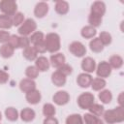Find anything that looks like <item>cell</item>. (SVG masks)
Here are the masks:
<instances>
[{"label": "cell", "mask_w": 124, "mask_h": 124, "mask_svg": "<svg viewBox=\"0 0 124 124\" xmlns=\"http://www.w3.org/2000/svg\"><path fill=\"white\" fill-rule=\"evenodd\" d=\"M104 120L108 124H115L120 123L124 120V108L121 106H118L112 109L105 110L104 114Z\"/></svg>", "instance_id": "1"}, {"label": "cell", "mask_w": 124, "mask_h": 124, "mask_svg": "<svg viewBox=\"0 0 124 124\" xmlns=\"http://www.w3.org/2000/svg\"><path fill=\"white\" fill-rule=\"evenodd\" d=\"M45 45L46 46V51L50 53H56L61 47L60 36L57 33H48L45 36Z\"/></svg>", "instance_id": "2"}, {"label": "cell", "mask_w": 124, "mask_h": 124, "mask_svg": "<svg viewBox=\"0 0 124 124\" xmlns=\"http://www.w3.org/2000/svg\"><path fill=\"white\" fill-rule=\"evenodd\" d=\"M37 29V23L33 18H26L23 23L18 27V34L20 36L27 37L34 33Z\"/></svg>", "instance_id": "3"}, {"label": "cell", "mask_w": 124, "mask_h": 124, "mask_svg": "<svg viewBox=\"0 0 124 124\" xmlns=\"http://www.w3.org/2000/svg\"><path fill=\"white\" fill-rule=\"evenodd\" d=\"M94 101H95V97L90 92L81 93L77 99V103L78 107L82 109H88L94 104Z\"/></svg>", "instance_id": "4"}, {"label": "cell", "mask_w": 124, "mask_h": 124, "mask_svg": "<svg viewBox=\"0 0 124 124\" xmlns=\"http://www.w3.org/2000/svg\"><path fill=\"white\" fill-rule=\"evenodd\" d=\"M17 10V4L14 0H2L0 2V12L3 15L13 16Z\"/></svg>", "instance_id": "5"}, {"label": "cell", "mask_w": 124, "mask_h": 124, "mask_svg": "<svg viewBox=\"0 0 124 124\" xmlns=\"http://www.w3.org/2000/svg\"><path fill=\"white\" fill-rule=\"evenodd\" d=\"M69 51L76 57H83L86 54V47L81 42L74 41L69 45Z\"/></svg>", "instance_id": "6"}, {"label": "cell", "mask_w": 124, "mask_h": 124, "mask_svg": "<svg viewBox=\"0 0 124 124\" xmlns=\"http://www.w3.org/2000/svg\"><path fill=\"white\" fill-rule=\"evenodd\" d=\"M95 71H96V75H97L98 78H101L105 79L106 78H108L110 76L112 69L110 68L108 61H101L96 66Z\"/></svg>", "instance_id": "7"}, {"label": "cell", "mask_w": 124, "mask_h": 124, "mask_svg": "<svg viewBox=\"0 0 124 124\" xmlns=\"http://www.w3.org/2000/svg\"><path fill=\"white\" fill-rule=\"evenodd\" d=\"M52 100L57 106H65L70 101V95L65 90H59L53 95Z\"/></svg>", "instance_id": "8"}, {"label": "cell", "mask_w": 124, "mask_h": 124, "mask_svg": "<svg viewBox=\"0 0 124 124\" xmlns=\"http://www.w3.org/2000/svg\"><path fill=\"white\" fill-rule=\"evenodd\" d=\"M80 66H81V69L83 70L84 73L91 74V73H93V72L95 71L97 65H96L95 60H94L92 57L87 56V57H84V58L82 59Z\"/></svg>", "instance_id": "9"}, {"label": "cell", "mask_w": 124, "mask_h": 124, "mask_svg": "<svg viewBox=\"0 0 124 124\" xmlns=\"http://www.w3.org/2000/svg\"><path fill=\"white\" fill-rule=\"evenodd\" d=\"M106 10H107L106 4H105L103 1H95V2L91 5L90 14L103 17V16L106 14Z\"/></svg>", "instance_id": "10"}, {"label": "cell", "mask_w": 124, "mask_h": 124, "mask_svg": "<svg viewBox=\"0 0 124 124\" xmlns=\"http://www.w3.org/2000/svg\"><path fill=\"white\" fill-rule=\"evenodd\" d=\"M48 4L46 2H39L36 4L35 8H34V15L36 17L38 18H43L46 16V14L48 13Z\"/></svg>", "instance_id": "11"}, {"label": "cell", "mask_w": 124, "mask_h": 124, "mask_svg": "<svg viewBox=\"0 0 124 124\" xmlns=\"http://www.w3.org/2000/svg\"><path fill=\"white\" fill-rule=\"evenodd\" d=\"M49 63L53 68L58 69L59 67H61L66 63V57L63 53H60V52L53 53L49 58Z\"/></svg>", "instance_id": "12"}, {"label": "cell", "mask_w": 124, "mask_h": 124, "mask_svg": "<svg viewBox=\"0 0 124 124\" xmlns=\"http://www.w3.org/2000/svg\"><path fill=\"white\" fill-rule=\"evenodd\" d=\"M92 79L93 78L91 77L90 74H87V73H81L78 76L77 78V83L79 87L81 88H87L91 85V82H92Z\"/></svg>", "instance_id": "13"}, {"label": "cell", "mask_w": 124, "mask_h": 124, "mask_svg": "<svg viewBox=\"0 0 124 124\" xmlns=\"http://www.w3.org/2000/svg\"><path fill=\"white\" fill-rule=\"evenodd\" d=\"M39 72H46L49 69L50 63L49 60L45 57V56H38L37 59L35 60V65H34Z\"/></svg>", "instance_id": "14"}, {"label": "cell", "mask_w": 124, "mask_h": 124, "mask_svg": "<svg viewBox=\"0 0 124 124\" xmlns=\"http://www.w3.org/2000/svg\"><path fill=\"white\" fill-rule=\"evenodd\" d=\"M25 99L26 101L31 104V105H37L41 102V99H42V94L39 90L37 89H34L30 92H27L25 94Z\"/></svg>", "instance_id": "15"}, {"label": "cell", "mask_w": 124, "mask_h": 124, "mask_svg": "<svg viewBox=\"0 0 124 124\" xmlns=\"http://www.w3.org/2000/svg\"><path fill=\"white\" fill-rule=\"evenodd\" d=\"M66 81H67V77L61 74L60 72H58L57 70L51 74V82L55 86H58V87L64 86Z\"/></svg>", "instance_id": "16"}, {"label": "cell", "mask_w": 124, "mask_h": 124, "mask_svg": "<svg viewBox=\"0 0 124 124\" xmlns=\"http://www.w3.org/2000/svg\"><path fill=\"white\" fill-rule=\"evenodd\" d=\"M19 89L23 92V93H27L30 92L34 89H36V82L33 79H29V78H23L20 80L19 82Z\"/></svg>", "instance_id": "17"}, {"label": "cell", "mask_w": 124, "mask_h": 124, "mask_svg": "<svg viewBox=\"0 0 124 124\" xmlns=\"http://www.w3.org/2000/svg\"><path fill=\"white\" fill-rule=\"evenodd\" d=\"M36 116V112L33 108H24L21 109L20 113H19V117L22 121L24 122H31L34 120Z\"/></svg>", "instance_id": "18"}, {"label": "cell", "mask_w": 124, "mask_h": 124, "mask_svg": "<svg viewBox=\"0 0 124 124\" xmlns=\"http://www.w3.org/2000/svg\"><path fill=\"white\" fill-rule=\"evenodd\" d=\"M14 53H15V48L9 43L3 44L0 46V56L1 57L8 59V58H11L14 55Z\"/></svg>", "instance_id": "19"}, {"label": "cell", "mask_w": 124, "mask_h": 124, "mask_svg": "<svg viewBox=\"0 0 124 124\" xmlns=\"http://www.w3.org/2000/svg\"><path fill=\"white\" fill-rule=\"evenodd\" d=\"M54 10L55 12L60 15V16H64L69 12V3L67 1L61 0V1H57L55 3L54 6Z\"/></svg>", "instance_id": "20"}, {"label": "cell", "mask_w": 124, "mask_h": 124, "mask_svg": "<svg viewBox=\"0 0 124 124\" xmlns=\"http://www.w3.org/2000/svg\"><path fill=\"white\" fill-rule=\"evenodd\" d=\"M96 34H97L96 28H94L90 25L83 26L80 30V35L84 39H93V38H95Z\"/></svg>", "instance_id": "21"}, {"label": "cell", "mask_w": 124, "mask_h": 124, "mask_svg": "<svg viewBox=\"0 0 124 124\" xmlns=\"http://www.w3.org/2000/svg\"><path fill=\"white\" fill-rule=\"evenodd\" d=\"M108 63L111 69H120L123 66V58L118 54H113L109 57Z\"/></svg>", "instance_id": "22"}, {"label": "cell", "mask_w": 124, "mask_h": 124, "mask_svg": "<svg viewBox=\"0 0 124 124\" xmlns=\"http://www.w3.org/2000/svg\"><path fill=\"white\" fill-rule=\"evenodd\" d=\"M89 47L91 49V51L95 52V53H100L104 50V46L101 43V41L99 40V38H93L91 39V41L89 42Z\"/></svg>", "instance_id": "23"}, {"label": "cell", "mask_w": 124, "mask_h": 124, "mask_svg": "<svg viewBox=\"0 0 124 124\" xmlns=\"http://www.w3.org/2000/svg\"><path fill=\"white\" fill-rule=\"evenodd\" d=\"M22 56L28 61H35L38 57V53L33 46H28L22 50Z\"/></svg>", "instance_id": "24"}, {"label": "cell", "mask_w": 124, "mask_h": 124, "mask_svg": "<svg viewBox=\"0 0 124 124\" xmlns=\"http://www.w3.org/2000/svg\"><path fill=\"white\" fill-rule=\"evenodd\" d=\"M5 116L6 118L9 120V121H16L19 117V114H18V111L16 108L14 107H9L5 109Z\"/></svg>", "instance_id": "25"}, {"label": "cell", "mask_w": 124, "mask_h": 124, "mask_svg": "<svg viewBox=\"0 0 124 124\" xmlns=\"http://www.w3.org/2000/svg\"><path fill=\"white\" fill-rule=\"evenodd\" d=\"M12 26H13L12 16L1 14L0 15V29L1 30H7V29L12 28Z\"/></svg>", "instance_id": "26"}, {"label": "cell", "mask_w": 124, "mask_h": 124, "mask_svg": "<svg viewBox=\"0 0 124 124\" xmlns=\"http://www.w3.org/2000/svg\"><path fill=\"white\" fill-rule=\"evenodd\" d=\"M107 85V82L104 78H95L92 79V82H91V88L94 90V91H101L103 90Z\"/></svg>", "instance_id": "27"}, {"label": "cell", "mask_w": 124, "mask_h": 124, "mask_svg": "<svg viewBox=\"0 0 124 124\" xmlns=\"http://www.w3.org/2000/svg\"><path fill=\"white\" fill-rule=\"evenodd\" d=\"M83 122L84 124H104V121L100 118V117H97L91 113H85L83 116Z\"/></svg>", "instance_id": "28"}, {"label": "cell", "mask_w": 124, "mask_h": 124, "mask_svg": "<svg viewBox=\"0 0 124 124\" xmlns=\"http://www.w3.org/2000/svg\"><path fill=\"white\" fill-rule=\"evenodd\" d=\"M29 40H30V44H32L33 46H35L37 44H40V43H43L44 42V40H45V34L42 31H35L34 33H32L30 35Z\"/></svg>", "instance_id": "29"}, {"label": "cell", "mask_w": 124, "mask_h": 124, "mask_svg": "<svg viewBox=\"0 0 124 124\" xmlns=\"http://www.w3.org/2000/svg\"><path fill=\"white\" fill-rule=\"evenodd\" d=\"M88 110H89V113H91V114H93V115H95V116H97V117H100V116H102V115L104 114V112H105V108H104L102 105H100V104L94 103V104L88 108Z\"/></svg>", "instance_id": "30"}, {"label": "cell", "mask_w": 124, "mask_h": 124, "mask_svg": "<svg viewBox=\"0 0 124 124\" xmlns=\"http://www.w3.org/2000/svg\"><path fill=\"white\" fill-rule=\"evenodd\" d=\"M99 99L103 104H109L112 100V93L108 89H103L99 93Z\"/></svg>", "instance_id": "31"}, {"label": "cell", "mask_w": 124, "mask_h": 124, "mask_svg": "<svg viewBox=\"0 0 124 124\" xmlns=\"http://www.w3.org/2000/svg\"><path fill=\"white\" fill-rule=\"evenodd\" d=\"M66 124H84V122L80 114L73 113V114H70L66 118Z\"/></svg>", "instance_id": "32"}, {"label": "cell", "mask_w": 124, "mask_h": 124, "mask_svg": "<svg viewBox=\"0 0 124 124\" xmlns=\"http://www.w3.org/2000/svg\"><path fill=\"white\" fill-rule=\"evenodd\" d=\"M55 113H56V109H55V107L52 104L46 103V104L44 105V107H43V114L46 117H52V116L55 115Z\"/></svg>", "instance_id": "33"}, {"label": "cell", "mask_w": 124, "mask_h": 124, "mask_svg": "<svg viewBox=\"0 0 124 124\" xmlns=\"http://www.w3.org/2000/svg\"><path fill=\"white\" fill-rule=\"evenodd\" d=\"M102 22H103V17L92 15V14H90L88 16V23H89L90 26H92L94 28H97V27L101 26Z\"/></svg>", "instance_id": "34"}, {"label": "cell", "mask_w": 124, "mask_h": 124, "mask_svg": "<svg viewBox=\"0 0 124 124\" xmlns=\"http://www.w3.org/2000/svg\"><path fill=\"white\" fill-rule=\"evenodd\" d=\"M99 40L101 41V43L103 44V46H108L111 44L112 42V37L110 35V33L107 32V31H102L100 34H99Z\"/></svg>", "instance_id": "35"}, {"label": "cell", "mask_w": 124, "mask_h": 124, "mask_svg": "<svg viewBox=\"0 0 124 124\" xmlns=\"http://www.w3.org/2000/svg\"><path fill=\"white\" fill-rule=\"evenodd\" d=\"M39 71L35 66H28L25 69V76L27 77V78L29 79H36L39 76Z\"/></svg>", "instance_id": "36"}, {"label": "cell", "mask_w": 124, "mask_h": 124, "mask_svg": "<svg viewBox=\"0 0 124 124\" xmlns=\"http://www.w3.org/2000/svg\"><path fill=\"white\" fill-rule=\"evenodd\" d=\"M25 20L24 15L20 12H16L13 16H12V21H13V26H20L23 21Z\"/></svg>", "instance_id": "37"}, {"label": "cell", "mask_w": 124, "mask_h": 124, "mask_svg": "<svg viewBox=\"0 0 124 124\" xmlns=\"http://www.w3.org/2000/svg\"><path fill=\"white\" fill-rule=\"evenodd\" d=\"M57 71L58 72H60L61 74H63L64 76H70L72 73H73V68H72V66L71 65H69V64H67V63H65L64 65H62L61 67H59L58 69H57Z\"/></svg>", "instance_id": "38"}, {"label": "cell", "mask_w": 124, "mask_h": 124, "mask_svg": "<svg viewBox=\"0 0 124 124\" xmlns=\"http://www.w3.org/2000/svg\"><path fill=\"white\" fill-rule=\"evenodd\" d=\"M30 46V40L28 37H24V36H19V45H18V48H26Z\"/></svg>", "instance_id": "39"}, {"label": "cell", "mask_w": 124, "mask_h": 124, "mask_svg": "<svg viewBox=\"0 0 124 124\" xmlns=\"http://www.w3.org/2000/svg\"><path fill=\"white\" fill-rule=\"evenodd\" d=\"M10 37H11V34L8 31L0 29V44L3 45V44L8 43L10 40Z\"/></svg>", "instance_id": "40"}, {"label": "cell", "mask_w": 124, "mask_h": 124, "mask_svg": "<svg viewBox=\"0 0 124 124\" xmlns=\"http://www.w3.org/2000/svg\"><path fill=\"white\" fill-rule=\"evenodd\" d=\"M15 49L16 48H18V45H19V36L17 35H11L10 37V40L8 42Z\"/></svg>", "instance_id": "41"}, {"label": "cell", "mask_w": 124, "mask_h": 124, "mask_svg": "<svg viewBox=\"0 0 124 124\" xmlns=\"http://www.w3.org/2000/svg\"><path fill=\"white\" fill-rule=\"evenodd\" d=\"M33 47L35 48V50L37 51V53L43 54V53L46 52V45H45V42L40 43V44H37V45L33 46Z\"/></svg>", "instance_id": "42"}, {"label": "cell", "mask_w": 124, "mask_h": 124, "mask_svg": "<svg viewBox=\"0 0 124 124\" xmlns=\"http://www.w3.org/2000/svg\"><path fill=\"white\" fill-rule=\"evenodd\" d=\"M10 76L6 71L0 70V84H5L9 81Z\"/></svg>", "instance_id": "43"}, {"label": "cell", "mask_w": 124, "mask_h": 124, "mask_svg": "<svg viewBox=\"0 0 124 124\" xmlns=\"http://www.w3.org/2000/svg\"><path fill=\"white\" fill-rule=\"evenodd\" d=\"M43 124H59L58 123V120L52 116V117H46L43 121Z\"/></svg>", "instance_id": "44"}, {"label": "cell", "mask_w": 124, "mask_h": 124, "mask_svg": "<svg viewBox=\"0 0 124 124\" xmlns=\"http://www.w3.org/2000/svg\"><path fill=\"white\" fill-rule=\"evenodd\" d=\"M122 97H123V92H121L120 93V95H119V97H118V103H119V106H121V107H123V103H122Z\"/></svg>", "instance_id": "45"}, {"label": "cell", "mask_w": 124, "mask_h": 124, "mask_svg": "<svg viewBox=\"0 0 124 124\" xmlns=\"http://www.w3.org/2000/svg\"><path fill=\"white\" fill-rule=\"evenodd\" d=\"M1 119H2V113H1V111H0V121H1Z\"/></svg>", "instance_id": "46"}]
</instances>
